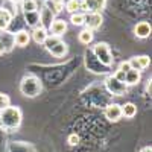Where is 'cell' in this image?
I'll list each match as a JSON object with an SVG mask.
<instances>
[{
    "label": "cell",
    "instance_id": "d4e9b609",
    "mask_svg": "<svg viewBox=\"0 0 152 152\" xmlns=\"http://www.w3.org/2000/svg\"><path fill=\"white\" fill-rule=\"evenodd\" d=\"M9 104H11L9 97H8L6 94H3V93H0V111L5 110V108H8V107H11Z\"/></svg>",
    "mask_w": 152,
    "mask_h": 152
},
{
    "label": "cell",
    "instance_id": "ba28073f",
    "mask_svg": "<svg viewBox=\"0 0 152 152\" xmlns=\"http://www.w3.org/2000/svg\"><path fill=\"white\" fill-rule=\"evenodd\" d=\"M105 117H107L108 120H111V122L120 120V117H122V107L117 105V104L108 105L107 110H105Z\"/></svg>",
    "mask_w": 152,
    "mask_h": 152
},
{
    "label": "cell",
    "instance_id": "52a82bcc",
    "mask_svg": "<svg viewBox=\"0 0 152 152\" xmlns=\"http://www.w3.org/2000/svg\"><path fill=\"white\" fill-rule=\"evenodd\" d=\"M85 26L88 31H94L97 28H100V24H102V15L99 14V12H90L88 15H85Z\"/></svg>",
    "mask_w": 152,
    "mask_h": 152
},
{
    "label": "cell",
    "instance_id": "3957f363",
    "mask_svg": "<svg viewBox=\"0 0 152 152\" xmlns=\"http://www.w3.org/2000/svg\"><path fill=\"white\" fill-rule=\"evenodd\" d=\"M44 44H46V49H47L53 56H56V58H61V56H64V55L67 53V46H66V43L62 41L59 37L49 35V37L46 38Z\"/></svg>",
    "mask_w": 152,
    "mask_h": 152
},
{
    "label": "cell",
    "instance_id": "603a6c76",
    "mask_svg": "<svg viewBox=\"0 0 152 152\" xmlns=\"http://www.w3.org/2000/svg\"><path fill=\"white\" fill-rule=\"evenodd\" d=\"M70 21L75 24V26H82V24L85 23V15L81 14V12H76V14H72Z\"/></svg>",
    "mask_w": 152,
    "mask_h": 152
},
{
    "label": "cell",
    "instance_id": "7a4b0ae2",
    "mask_svg": "<svg viewBox=\"0 0 152 152\" xmlns=\"http://www.w3.org/2000/svg\"><path fill=\"white\" fill-rule=\"evenodd\" d=\"M20 90L24 96L35 97L41 93V82L37 76H26V78H23L20 84Z\"/></svg>",
    "mask_w": 152,
    "mask_h": 152
},
{
    "label": "cell",
    "instance_id": "ac0fdd59",
    "mask_svg": "<svg viewBox=\"0 0 152 152\" xmlns=\"http://www.w3.org/2000/svg\"><path fill=\"white\" fill-rule=\"evenodd\" d=\"M140 81V72L131 69L128 73H125V84L126 85H135Z\"/></svg>",
    "mask_w": 152,
    "mask_h": 152
},
{
    "label": "cell",
    "instance_id": "484cf974",
    "mask_svg": "<svg viewBox=\"0 0 152 152\" xmlns=\"http://www.w3.org/2000/svg\"><path fill=\"white\" fill-rule=\"evenodd\" d=\"M50 3H52L53 14H55V12H61V11H62V6H64V0H50Z\"/></svg>",
    "mask_w": 152,
    "mask_h": 152
},
{
    "label": "cell",
    "instance_id": "30bf717a",
    "mask_svg": "<svg viewBox=\"0 0 152 152\" xmlns=\"http://www.w3.org/2000/svg\"><path fill=\"white\" fill-rule=\"evenodd\" d=\"M52 21H53V12H52V9H49L47 6L43 8V9L40 11V24L46 29V26L50 28Z\"/></svg>",
    "mask_w": 152,
    "mask_h": 152
},
{
    "label": "cell",
    "instance_id": "44dd1931",
    "mask_svg": "<svg viewBox=\"0 0 152 152\" xmlns=\"http://www.w3.org/2000/svg\"><path fill=\"white\" fill-rule=\"evenodd\" d=\"M79 41L82 44H90L93 41V32L88 29H84L82 32H79Z\"/></svg>",
    "mask_w": 152,
    "mask_h": 152
},
{
    "label": "cell",
    "instance_id": "8fae6325",
    "mask_svg": "<svg viewBox=\"0 0 152 152\" xmlns=\"http://www.w3.org/2000/svg\"><path fill=\"white\" fill-rule=\"evenodd\" d=\"M129 66H131V69L140 72V70H143L149 66V56H138V58L135 56L129 61Z\"/></svg>",
    "mask_w": 152,
    "mask_h": 152
},
{
    "label": "cell",
    "instance_id": "8992f818",
    "mask_svg": "<svg viewBox=\"0 0 152 152\" xmlns=\"http://www.w3.org/2000/svg\"><path fill=\"white\" fill-rule=\"evenodd\" d=\"M107 5V0H81V9H85L88 12H99Z\"/></svg>",
    "mask_w": 152,
    "mask_h": 152
},
{
    "label": "cell",
    "instance_id": "4316f807",
    "mask_svg": "<svg viewBox=\"0 0 152 152\" xmlns=\"http://www.w3.org/2000/svg\"><path fill=\"white\" fill-rule=\"evenodd\" d=\"M129 70H131L129 61H123V62H120V66H119V72H122V73H128Z\"/></svg>",
    "mask_w": 152,
    "mask_h": 152
},
{
    "label": "cell",
    "instance_id": "9c48e42d",
    "mask_svg": "<svg viewBox=\"0 0 152 152\" xmlns=\"http://www.w3.org/2000/svg\"><path fill=\"white\" fill-rule=\"evenodd\" d=\"M49 29H50V32H52V35L61 37V35H64V32L67 31V23L64 20H53Z\"/></svg>",
    "mask_w": 152,
    "mask_h": 152
},
{
    "label": "cell",
    "instance_id": "ffe728a7",
    "mask_svg": "<svg viewBox=\"0 0 152 152\" xmlns=\"http://www.w3.org/2000/svg\"><path fill=\"white\" fill-rule=\"evenodd\" d=\"M135 114H137V107H135L134 104H125V105L122 107V116L131 119V117L135 116Z\"/></svg>",
    "mask_w": 152,
    "mask_h": 152
},
{
    "label": "cell",
    "instance_id": "cb8c5ba5",
    "mask_svg": "<svg viewBox=\"0 0 152 152\" xmlns=\"http://www.w3.org/2000/svg\"><path fill=\"white\" fill-rule=\"evenodd\" d=\"M23 11H24V12H34V11H38V8H37V2H35V0H23Z\"/></svg>",
    "mask_w": 152,
    "mask_h": 152
},
{
    "label": "cell",
    "instance_id": "d6986e66",
    "mask_svg": "<svg viewBox=\"0 0 152 152\" xmlns=\"http://www.w3.org/2000/svg\"><path fill=\"white\" fill-rule=\"evenodd\" d=\"M11 18H12V15L8 9H0V32L5 31L9 26Z\"/></svg>",
    "mask_w": 152,
    "mask_h": 152
},
{
    "label": "cell",
    "instance_id": "4dcf8cb0",
    "mask_svg": "<svg viewBox=\"0 0 152 152\" xmlns=\"http://www.w3.org/2000/svg\"><path fill=\"white\" fill-rule=\"evenodd\" d=\"M11 2H14V3H17V2H18V0H11Z\"/></svg>",
    "mask_w": 152,
    "mask_h": 152
},
{
    "label": "cell",
    "instance_id": "277c9868",
    "mask_svg": "<svg viewBox=\"0 0 152 152\" xmlns=\"http://www.w3.org/2000/svg\"><path fill=\"white\" fill-rule=\"evenodd\" d=\"M93 53L97 58V61L100 64H104L105 67H110L113 64V55H111L110 46L107 43H97L93 47Z\"/></svg>",
    "mask_w": 152,
    "mask_h": 152
},
{
    "label": "cell",
    "instance_id": "f1b7e54d",
    "mask_svg": "<svg viewBox=\"0 0 152 152\" xmlns=\"http://www.w3.org/2000/svg\"><path fill=\"white\" fill-rule=\"evenodd\" d=\"M6 52V49H5V46H3V43L2 41H0V55H2V53H5Z\"/></svg>",
    "mask_w": 152,
    "mask_h": 152
},
{
    "label": "cell",
    "instance_id": "7402d4cb",
    "mask_svg": "<svg viewBox=\"0 0 152 152\" xmlns=\"http://www.w3.org/2000/svg\"><path fill=\"white\" fill-rule=\"evenodd\" d=\"M66 8H67V11L70 12V14H76V12L81 9V0H69Z\"/></svg>",
    "mask_w": 152,
    "mask_h": 152
},
{
    "label": "cell",
    "instance_id": "7c38bea8",
    "mask_svg": "<svg viewBox=\"0 0 152 152\" xmlns=\"http://www.w3.org/2000/svg\"><path fill=\"white\" fill-rule=\"evenodd\" d=\"M49 37L47 31L43 28V26H38V28H34V32H32V38H34V41L38 43V44H44L46 41V38Z\"/></svg>",
    "mask_w": 152,
    "mask_h": 152
},
{
    "label": "cell",
    "instance_id": "2e32d148",
    "mask_svg": "<svg viewBox=\"0 0 152 152\" xmlns=\"http://www.w3.org/2000/svg\"><path fill=\"white\" fill-rule=\"evenodd\" d=\"M24 18H26V23L32 28H38L41 26L40 24V12L34 11V12H24Z\"/></svg>",
    "mask_w": 152,
    "mask_h": 152
},
{
    "label": "cell",
    "instance_id": "4fadbf2b",
    "mask_svg": "<svg viewBox=\"0 0 152 152\" xmlns=\"http://www.w3.org/2000/svg\"><path fill=\"white\" fill-rule=\"evenodd\" d=\"M34 146L24 143V142H14L9 146V152H34Z\"/></svg>",
    "mask_w": 152,
    "mask_h": 152
},
{
    "label": "cell",
    "instance_id": "5bb4252c",
    "mask_svg": "<svg viewBox=\"0 0 152 152\" xmlns=\"http://www.w3.org/2000/svg\"><path fill=\"white\" fill-rule=\"evenodd\" d=\"M31 41V37L26 31H18L15 35H14V43L20 47H24V46H28Z\"/></svg>",
    "mask_w": 152,
    "mask_h": 152
},
{
    "label": "cell",
    "instance_id": "9a60e30c",
    "mask_svg": "<svg viewBox=\"0 0 152 152\" xmlns=\"http://www.w3.org/2000/svg\"><path fill=\"white\" fill-rule=\"evenodd\" d=\"M134 32H135L137 37L146 38V37H149V34H151V24L146 23V21H140V23H138L137 26H135Z\"/></svg>",
    "mask_w": 152,
    "mask_h": 152
},
{
    "label": "cell",
    "instance_id": "f546056e",
    "mask_svg": "<svg viewBox=\"0 0 152 152\" xmlns=\"http://www.w3.org/2000/svg\"><path fill=\"white\" fill-rule=\"evenodd\" d=\"M140 152H151V148H145L143 151H140Z\"/></svg>",
    "mask_w": 152,
    "mask_h": 152
},
{
    "label": "cell",
    "instance_id": "e0dca14e",
    "mask_svg": "<svg viewBox=\"0 0 152 152\" xmlns=\"http://www.w3.org/2000/svg\"><path fill=\"white\" fill-rule=\"evenodd\" d=\"M0 41L3 43L6 52H9V50L12 49V46H15V43H14V35L9 34V32H5V31H2V34H0Z\"/></svg>",
    "mask_w": 152,
    "mask_h": 152
},
{
    "label": "cell",
    "instance_id": "83f0119b",
    "mask_svg": "<svg viewBox=\"0 0 152 152\" xmlns=\"http://www.w3.org/2000/svg\"><path fill=\"white\" fill-rule=\"evenodd\" d=\"M78 142H79V137L76 135V134H72V135L69 137V143H70L72 146H75V145H78Z\"/></svg>",
    "mask_w": 152,
    "mask_h": 152
},
{
    "label": "cell",
    "instance_id": "6da1fadb",
    "mask_svg": "<svg viewBox=\"0 0 152 152\" xmlns=\"http://www.w3.org/2000/svg\"><path fill=\"white\" fill-rule=\"evenodd\" d=\"M21 123V111L17 107H8L0 111V128L5 131H14Z\"/></svg>",
    "mask_w": 152,
    "mask_h": 152
},
{
    "label": "cell",
    "instance_id": "5b68a950",
    "mask_svg": "<svg viewBox=\"0 0 152 152\" xmlns=\"http://www.w3.org/2000/svg\"><path fill=\"white\" fill-rule=\"evenodd\" d=\"M107 84V88L116 96H122L126 93V88H128V85H126L125 82H120L119 79H116L114 76H110V78L105 81Z\"/></svg>",
    "mask_w": 152,
    "mask_h": 152
}]
</instances>
